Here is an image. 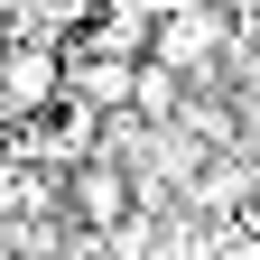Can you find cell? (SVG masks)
<instances>
[{
    "label": "cell",
    "mask_w": 260,
    "mask_h": 260,
    "mask_svg": "<svg viewBox=\"0 0 260 260\" xmlns=\"http://www.w3.org/2000/svg\"><path fill=\"white\" fill-rule=\"evenodd\" d=\"M65 205H75V223H93V233H130V223H140V205H130V168L112 149H84L75 168H65Z\"/></svg>",
    "instance_id": "obj_1"
},
{
    "label": "cell",
    "mask_w": 260,
    "mask_h": 260,
    "mask_svg": "<svg viewBox=\"0 0 260 260\" xmlns=\"http://www.w3.org/2000/svg\"><path fill=\"white\" fill-rule=\"evenodd\" d=\"M75 103V75H65L56 47H10L0 56V112L10 121H38V112H65Z\"/></svg>",
    "instance_id": "obj_2"
},
{
    "label": "cell",
    "mask_w": 260,
    "mask_h": 260,
    "mask_svg": "<svg viewBox=\"0 0 260 260\" xmlns=\"http://www.w3.org/2000/svg\"><path fill=\"white\" fill-rule=\"evenodd\" d=\"M223 10H168L158 19V38H149V56L158 65H177V75H195V84H214V56H223Z\"/></svg>",
    "instance_id": "obj_3"
}]
</instances>
